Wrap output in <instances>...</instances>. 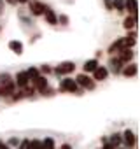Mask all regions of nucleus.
I'll use <instances>...</instances> for the list:
<instances>
[{
	"instance_id": "nucleus-1",
	"label": "nucleus",
	"mask_w": 140,
	"mask_h": 149,
	"mask_svg": "<svg viewBox=\"0 0 140 149\" xmlns=\"http://www.w3.org/2000/svg\"><path fill=\"white\" fill-rule=\"evenodd\" d=\"M135 39H130V37H121V39H117V40H114L112 44H110V47H109V53L110 54H114V53H117V51H121V49H128V47H131V46H135Z\"/></svg>"
},
{
	"instance_id": "nucleus-2",
	"label": "nucleus",
	"mask_w": 140,
	"mask_h": 149,
	"mask_svg": "<svg viewBox=\"0 0 140 149\" xmlns=\"http://www.w3.org/2000/svg\"><path fill=\"white\" fill-rule=\"evenodd\" d=\"M76 70V63L74 61H63L60 63L58 67L53 68V72L56 74V76H67V74H72Z\"/></svg>"
},
{
	"instance_id": "nucleus-3",
	"label": "nucleus",
	"mask_w": 140,
	"mask_h": 149,
	"mask_svg": "<svg viewBox=\"0 0 140 149\" xmlns=\"http://www.w3.org/2000/svg\"><path fill=\"white\" fill-rule=\"evenodd\" d=\"M76 83H77V86H81V88H84V90H95V81H93V77H89L88 74H79V76L76 77Z\"/></svg>"
},
{
	"instance_id": "nucleus-4",
	"label": "nucleus",
	"mask_w": 140,
	"mask_h": 149,
	"mask_svg": "<svg viewBox=\"0 0 140 149\" xmlns=\"http://www.w3.org/2000/svg\"><path fill=\"white\" fill-rule=\"evenodd\" d=\"M60 91H65V93H76V91H77V83H76V79H72V77H65V79H61V83H60Z\"/></svg>"
},
{
	"instance_id": "nucleus-5",
	"label": "nucleus",
	"mask_w": 140,
	"mask_h": 149,
	"mask_svg": "<svg viewBox=\"0 0 140 149\" xmlns=\"http://www.w3.org/2000/svg\"><path fill=\"white\" fill-rule=\"evenodd\" d=\"M28 7H30V13L33 14V16H42L44 14V11H46V6L42 4V2H39V0H28Z\"/></svg>"
},
{
	"instance_id": "nucleus-6",
	"label": "nucleus",
	"mask_w": 140,
	"mask_h": 149,
	"mask_svg": "<svg viewBox=\"0 0 140 149\" xmlns=\"http://www.w3.org/2000/svg\"><path fill=\"white\" fill-rule=\"evenodd\" d=\"M91 74H93V81H105V79H107V76H109V68H107V67L98 65Z\"/></svg>"
},
{
	"instance_id": "nucleus-7",
	"label": "nucleus",
	"mask_w": 140,
	"mask_h": 149,
	"mask_svg": "<svg viewBox=\"0 0 140 149\" xmlns=\"http://www.w3.org/2000/svg\"><path fill=\"white\" fill-rule=\"evenodd\" d=\"M123 135V142L128 146V147H133L135 144H137V135H135V132L133 130H124V133H121Z\"/></svg>"
},
{
	"instance_id": "nucleus-8",
	"label": "nucleus",
	"mask_w": 140,
	"mask_h": 149,
	"mask_svg": "<svg viewBox=\"0 0 140 149\" xmlns=\"http://www.w3.org/2000/svg\"><path fill=\"white\" fill-rule=\"evenodd\" d=\"M138 72V65L137 63H126V67L121 68V74L124 77H135Z\"/></svg>"
},
{
	"instance_id": "nucleus-9",
	"label": "nucleus",
	"mask_w": 140,
	"mask_h": 149,
	"mask_svg": "<svg viewBox=\"0 0 140 149\" xmlns=\"http://www.w3.org/2000/svg\"><path fill=\"white\" fill-rule=\"evenodd\" d=\"M14 84H16L18 88H25V86L30 84V79H28V76H26V72H18V74H16Z\"/></svg>"
},
{
	"instance_id": "nucleus-10",
	"label": "nucleus",
	"mask_w": 140,
	"mask_h": 149,
	"mask_svg": "<svg viewBox=\"0 0 140 149\" xmlns=\"http://www.w3.org/2000/svg\"><path fill=\"white\" fill-rule=\"evenodd\" d=\"M32 83H33V88H35L37 91H44V90L49 86V84H47V77H46V76H37Z\"/></svg>"
},
{
	"instance_id": "nucleus-11",
	"label": "nucleus",
	"mask_w": 140,
	"mask_h": 149,
	"mask_svg": "<svg viewBox=\"0 0 140 149\" xmlns=\"http://www.w3.org/2000/svg\"><path fill=\"white\" fill-rule=\"evenodd\" d=\"M124 11H128L131 16L138 14V2L137 0H124Z\"/></svg>"
},
{
	"instance_id": "nucleus-12",
	"label": "nucleus",
	"mask_w": 140,
	"mask_h": 149,
	"mask_svg": "<svg viewBox=\"0 0 140 149\" xmlns=\"http://www.w3.org/2000/svg\"><path fill=\"white\" fill-rule=\"evenodd\" d=\"M133 51H131V47H128V49H121V51H117V58L123 61V63H130L131 61V58H133Z\"/></svg>"
},
{
	"instance_id": "nucleus-13",
	"label": "nucleus",
	"mask_w": 140,
	"mask_h": 149,
	"mask_svg": "<svg viewBox=\"0 0 140 149\" xmlns=\"http://www.w3.org/2000/svg\"><path fill=\"white\" fill-rule=\"evenodd\" d=\"M123 65H124V63H123V61H121L117 56H116V58L112 56V58L109 60V67H110V72H114V74H121V68H123Z\"/></svg>"
},
{
	"instance_id": "nucleus-14",
	"label": "nucleus",
	"mask_w": 140,
	"mask_h": 149,
	"mask_svg": "<svg viewBox=\"0 0 140 149\" xmlns=\"http://www.w3.org/2000/svg\"><path fill=\"white\" fill-rule=\"evenodd\" d=\"M44 18H46V21H47L49 25H56V23H58V16H56V13H54L53 9H49V7H46V11H44Z\"/></svg>"
},
{
	"instance_id": "nucleus-15",
	"label": "nucleus",
	"mask_w": 140,
	"mask_h": 149,
	"mask_svg": "<svg viewBox=\"0 0 140 149\" xmlns=\"http://www.w3.org/2000/svg\"><path fill=\"white\" fill-rule=\"evenodd\" d=\"M98 65H100V63H98V60H96V58H91V60L84 61V65H82V68H84V74H89V72H93V70H95Z\"/></svg>"
},
{
	"instance_id": "nucleus-16",
	"label": "nucleus",
	"mask_w": 140,
	"mask_h": 149,
	"mask_svg": "<svg viewBox=\"0 0 140 149\" xmlns=\"http://www.w3.org/2000/svg\"><path fill=\"white\" fill-rule=\"evenodd\" d=\"M137 23H138V18H137V16H131V14H130V16H128L126 19H124L123 26H124L126 30H133V28L137 26Z\"/></svg>"
},
{
	"instance_id": "nucleus-17",
	"label": "nucleus",
	"mask_w": 140,
	"mask_h": 149,
	"mask_svg": "<svg viewBox=\"0 0 140 149\" xmlns=\"http://www.w3.org/2000/svg\"><path fill=\"white\" fill-rule=\"evenodd\" d=\"M107 142H109V144H112L114 147H119V146H121V142H123V135H121V133H112V135L107 139Z\"/></svg>"
},
{
	"instance_id": "nucleus-18",
	"label": "nucleus",
	"mask_w": 140,
	"mask_h": 149,
	"mask_svg": "<svg viewBox=\"0 0 140 149\" xmlns=\"http://www.w3.org/2000/svg\"><path fill=\"white\" fill-rule=\"evenodd\" d=\"M9 49H11L12 53H16V54H21V53H23V44H21L19 40H11V42H9Z\"/></svg>"
},
{
	"instance_id": "nucleus-19",
	"label": "nucleus",
	"mask_w": 140,
	"mask_h": 149,
	"mask_svg": "<svg viewBox=\"0 0 140 149\" xmlns=\"http://www.w3.org/2000/svg\"><path fill=\"white\" fill-rule=\"evenodd\" d=\"M42 149H54V139L46 137V139L42 140Z\"/></svg>"
},
{
	"instance_id": "nucleus-20",
	"label": "nucleus",
	"mask_w": 140,
	"mask_h": 149,
	"mask_svg": "<svg viewBox=\"0 0 140 149\" xmlns=\"http://www.w3.org/2000/svg\"><path fill=\"white\" fill-rule=\"evenodd\" d=\"M28 149H42V140L32 139V140L28 142Z\"/></svg>"
},
{
	"instance_id": "nucleus-21",
	"label": "nucleus",
	"mask_w": 140,
	"mask_h": 149,
	"mask_svg": "<svg viewBox=\"0 0 140 149\" xmlns=\"http://www.w3.org/2000/svg\"><path fill=\"white\" fill-rule=\"evenodd\" d=\"M25 72H26V76H28L30 81H33V79L39 76V68H35V67H32V68H28V70H25Z\"/></svg>"
},
{
	"instance_id": "nucleus-22",
	"label": "nucleus",
	"mask_w": 140,
	"mask_h": 149,
	"mask_svg": "<svg viewBox=\"0 0 140 149\" xmlns=\"http://www.w3.org/2000/svg\"><path fill=\"white\" fill-rule=\"evenodd\" d=\"M112 6L117 9V13H123V11H124V0H114Z\"/></svg>"
},
{
	"instance_id": "nucleus-23",
	"label": "nucleus",
	"mask_w": 140,
	"mask_h": 149,
	"mask_svg": "<svg viewBox=\"0 0 140 149\" xmlns=\"http://www.w3.org/2000/svg\"><path fill=\"white\" fill-rule=\"evenodd\" d=\"M40 72L44 74V76H47V74H51V72H53V68H51L49 65H42V67H40Z\"/></svg>"
},
{
	"instance_id": "nucleus-24",
	"label": "nucleus",
	"mask_w": 140,
	"mask_h": 149,
	"mask_svg": "<svg viewBox=\"0 0 140 149\" xmlns=\"http://www.w3.org/2000/svg\"><path fill=\"white\" fill-rule=\"evenodd\" d=\"M19 144V139H16V137H11L9 140H7V146L9 147H12V146H18Z\"/></svg>"
},
{
	"instance_id": "nucleus-25",
	"label": "nucleus",
	"mask_w": 140,
	"mask_h": 149,
	"mask_svg": "<svg viewBox=\"0 0 140 149\" xmlns=\"http://www.w3.org/2000/svg\"><path fill=\"white\" fill-rule=\"evenodd\" d=\"M28 139H25V140H19V144H18V149H28Z\"/></svg>"
},
{
	"instance_id": "nucleus-26",
	"label": "nucleus",
	"mask_w": 140,
	"mask_h": 149,
	"mask_svg": "<svg viewBox=\"0 0 140 149\" xmlns=\"http://www.w3.org/2000/svg\"><path fill=\"white\" fill-rule=\"evenodd\" d=\"M58 21H61L63 25H67V23H68V18H67V16H60V18H58Z\"/></svg>"
},
{
	"instance_id": "nucleus-27",
	"label": "nucleus",
	"mask_w": 140,
	"mask_h": 149,
	"mask_svg": "<svg viewBox=\"0 0 140 149\" xmlns=\"http://www.w3.org/2000/svg\"><path fill=\"white\" fill-rule=\"evenodd\" d=\"M102 149H116V147H114V146H112V144H109V142H105V144H103V147H102Z\"/></svg>"
},
{
	"instance_id": "nucleus-28",
	"label": "nucleus",
	"mask_w": 140,
	"mask_h": 149,
	"mask_svg": "<svg viewBox=\"0 0 140 149\" xmlns=\"http://www.w3.org/2000/svg\"><path fill=\"white\" fill-rule=\"evenodd\" d=\"M0 149H12V147H9L7 144H4L2 140H0Z\"/></svg>"
},
{
	"instance_id": "nucleus-29",
	"label": "nucleus",
	"mask_w": 140,
	"mask_h": 149,
	"mask_svg": "<svg viewBox=\"0 0 140 149\" xmlns=\"http://www.w3.org/2000/svg\"><path fill=\"white\" fill-rule=\"evenodd\" d=\"M0 14H4V0H0Z\"/></svg>"
},
{
	"instance_id": "nucleus-30",
	"label": "nucleus",
	"mask_w": 140,
	"mask_h": 149,
	"mask_svg": "<svg viewBox=\"0 0 140 149\" xmlns=\"http://www.w3.org/2000/svg\"><path fill=\"white\" fill-rule=\"evenodd\" d=\"M60 149H72V146H70V144H63Z\"/></svg>"
},
{
	"instance_id": "nucleus-31",
	"label": "nucleus",
	"mask_w": 140,
	"mask_h": 149,
	"mask_svg": "<svg viewBox=\"0 0 140 149\" xmlns=\"http://www.w3.org/2000/svg\"><path fill=\"white\" fill-rule=\"evenodd\" d=\"M105 6H107V7L110 9V7H112V2H110V0H105Z\"/></svg>"
},
{
	"instance_id": "nucleus-32",
	"label": "nucleus",
	"mask_w": 140,
	"mask_h": 149,
	"mask_svg": "<svg viewBox=\"0 0 140 149\" xmlns=\"http://www.w3.org/2000/svg\"><path fill=\"white\" fill-rule=\"evenodd\" d=\"M28 0H16V4H26Z\"/></svg>"
},
{
	"instance_id": "nucleus-33",
	"label": "nucleus",
	"mask_w": 140,
	"mask_h": 149,
	"mask_svg": "<svg viewBox=\"0 0 140 149\" xmlns=\"http://www.w3.org/2000/svg\"><path fill=\"white\" fill-rule=\"evenodd\" d=\"M6 2H7V4H11V6H14V4H16V0H6Z\"/></svg>"
},
{
	"instance_id": "nucleus-34",
	"label": "nucleus",
	"mask_w": 140,
	"mask_h": 149,
	"mask_svg": "<svg viewBox=\"0 0 140 149\" xmlns=\"http://www.w3.org/2000/svg\"><path fill=\"white\" fill-rule=\"evenodd\" d=\"M116 149H124V147H116Z\"/></svg>"
}]
</instances>
